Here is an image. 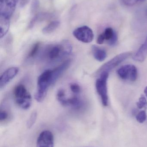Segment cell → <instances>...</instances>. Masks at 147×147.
<instances>
[{"label":"cell","instance_id":"15","mask_svg":"<svg viewBox=\"0 0 147 147\" xmlns=\"http://www.w3.org/2000/svg\"><path fill=\"white\" fill-rule=\"evenodd\" d=\"M10 26V20L0 18V37H4L8 32Z\"/></svg>","mask_w":147,"mask_h":147},{"label":"cell","instance_id":"6","mask_svg":"<svg viewBox=\"0 0 147 147\" xmlns=\"http://www.w3.org/2000/svg\"><path fill=\"white\" fill-rule=\"evenodd\" d=\"M72 34L77 39L83 43H90L94 39L93 31L90 28L86 26H82L76 28Z\"/></svg>","mask_w":147,"mask_h":147},{"label":"cell","instance_id":"17","mask_svg":"<svg viewBox=\"0 0 147 147\" xmlns=\"http://www.w3.org/2000/svg\"><path fill=\"white\" fill-rule=\"evenodd\" d=\"M116 34V33L111 28H106L104 32L102 33L104 40H107L108 42L111 40Z\"/></svg>","mask_w":147,"mask_h":147},{"label":"cell","instance_id":"18","mask_svg":"<svg viewBox=\"0 0 147 147\" xmlns=\"http://www.w3.org/2000/svg\"><path fill=\"white\" fill-rule=\"evenodd\" d=\"M56 97L58 101L63 105L66 99V95L64 90L63 89L59 90L57 92Z\"/></svg>","mask_w":147,"mask_h":147},{"label":"cell","instance_id":"16","mask_svg":"<svg viewBox=\"0 0 147 147\" xmlns=\"http://www.w3.org/2000/svg\"><path fill=\"white\" fill-rule=\"evenodd\" d=\"M60 22L54 20L50 22L42 29V32L44 34H49L55 31L60 26Z\"/></svg>","mask_w":147,"mask_h":147},{"label":"cell","instance_id":"1","mask_svg":"<svg viewBox=\"0 0 147 147\" xmlns=\"http://www.w3.org/2000/svg\"><path fill=\"white\" fill-rule=\"evenodd\" d=\"M72 51V45L67 40H63L58 44L48 46L43 52L44 58L54 61L69 55Z\"/></svg>","mask_w":147,"mask_h":147},{"label":"cell","instance_id":"5","mask_svg":"<svg viewBox=\"0 0 147 147\" xmlns=\"http://www.w3.org/2000/svg\"><path fill=\"white\" fill-rule=\"evenodd\" d=\"M131 55V52H126L118 54L113 59L108 61L106 63L102 65L96 72L97 75H98L102 72H109L116 67L118 66L122 62L127 59Z\"/></svg>","mask_w":147,"mask_h":147},{"label":"cell","instance_id":"20","mask_svg":"<svg viewBox=\"0 0 147 147\" xmlns=\"http://www.w3.org/2000/svg\"><path fill=\"white\" fill-rule=\"evenodd\" d=\"M37 117V114L36 111H34L31 114L27 122L26 125L28 128H30L33 126L36 121Z\"/></svg>","mask_w":147,"mask_h":147},{"label":"cell","instance_id":"9","mask_svg":"<svg viewBox=\"0 0 147 147\" xmlns=\"http://www.w3.org/2000/svg\"><path fill=\"white\" fill-rule=\"evenodd\" d=\"M36 147H54V137L49 130L41 132L37 140Z\"/></svg>","mask_w":147,"mask_h":147},{"label":"cell","instance_id":"13","mask_svg":"<svg viewBox=\"0 0 147 147\" xmlns=\"http://www.w3.org/2000/svg\"><path fill=\"white\" fill-rule=\"evenodd\" d=\"M63 106L71 107L75 109H79L83 108V103L77 96H75L70 98H66Z\"/></svg>","mask_w":147,"mask_h":147},{"label":"cell","instance_id":"25","mask_svg":"<svg viewBox=\"0 0 147 147\" xmlns=\"http://www.w3.org/2000/svg\"><path fill=\"white\" fill-rule=\"evenodd\" d=\"M146 0H121L123 4L128 6H132L139 2H142Z\"/></svg>","mask_w":147,"mask_h":147},{"label":"cell","instance_id":"3","mask_svg":"<svg viewBox=\"0 0 147 147\" xmlns=\"http://www.w3.org/2000/svg\"><path fill=\"white\" fill-rule=\"evenodd\" d=\"M14 94L16 104L24 110L30 108L32 104V96L25 86L20 84L15 87Z\"/></svg>","mask_w":147,"mask_h":147},{"label":"cell","instance_id":"4","mask_svg":"<svg viewBox=\"0 0 147 147\" xmlns=\"http://www.w3.org/2000/svg\"><path fill=\"white\" fill-rule=\"evenodd\" d=\"M98 75L99 76V78L96 81V89L98 93L101 97L103 105L107 106L108 102L107 80L108 78L109 73L104 71Z\"/></svg>","mask_w":147,"mask_h":147},{"label":"cell","instance_id":"24","mask_svg":"<svg viewBox=\"0 0 147 147\" xmlns=\"http://www.w3.org/2000/svg\"><path fill=\"white\" fill-rule=\"evenodd\" d=\"M40 3L39 0H33L31 4V13L34 14L37 11L39 7Z\"/></svg>","mask_w":147,"mask_h":147},{"label":"cell","instance_id":"22","mask_svg":"<svg viewBox=\"0 0 147 147\" xmlns=\"http://www.w3.org/2000/svg\"><path fill=\"white\" fill-rule=\"evenodd\" d=\"M70 89L72 93L76 95L80 93L81 88L80 86L77 83H72L70 84Z\"/></svg>","mask_w":147,"mask_h":147},{"label":"cell","instance_id":"2","mask_svg":"<svg viewBox=\"0 0 147 147\" xmlns=\"http://www.w3.org/2000/svg\"><path fill=\"white\" fill-rule=\"evenodd\" d=\"M51 86H52L51 70H47L38 77L37 90L35 94V98L37 102H41L44 100Z\"/></svg>","mask_w":147,"mask_h":147},{"label":"cell","instance_id":"21","mask_svg":"<svg viewBox=\"0 0 147 147\" xmlns=\"http://www.w3.org/2000/svg\"><path fill=\"white\" fill-rule=\"evenodd\" d=\"M146 113L145 111H142L136 115V120L140 123H143L146 120Z\"/></svg>","mask_w":147,"mask_h":147},{"label":"cell","instance_id":"26","mask_svg":"<svg viewBox=\"0 0 147 147\" xmlns=\"http://www.w3.org/2000/svg\"><path fill=\"white\" fill-rule=\"evenodd\" d=\"M8 117V114L7 112L6 111L1 109L0 111V121H5L7 119Z\"/></svg>","mask_w":147,"mask_h":147},{"label":"cell","instance_id":"14","mask_svg":"<svg viewBox=\"0 0 147 147\" xmlns=\"http://www.w3.org/2000/svg\"><path fill=\"white\" fill-rule=\"evenodd\" d=\"M92 54L95 59L99 62H102L107 57V53L104 49L98 47L97 46H92L91 47Z\"/></svg>","mask_w":147,"mask_h":147},{"label":"cell","instance_id":"27","mask_svg":"<svg viewBox=\"0 0 147 147\" xmlns=\"http://www.w3.org/2000/svg\"><path fill=\"white\" fill-rule=\"evenodd\" d=\"M104 41H105V40H104L103 36L102 34H100L98 36V38H97V42L99 45H102V44L104 43Z\"/></svg>","mask_w":147,"mask_h":147},{"label":"cell","instance_id":"8","mask_svg":"<svg viewBox=\"0 0 147 147\" xmlns=\"http://www.w3.org/2000/svg\"><path fill=\"white\" fill-rule=\"evenodd\" d=\"M117 74L123 80H129L135 81L138 76L137 70L135 66L131 65H127L122 66L118 70Z\"/></svg>","mask_w":147,"mask_h":147},{"label":"cell","instance_id":"12","mask_svg":"<svg viewBox=\"0 0 147 147\" xmlns=\"http://www.w3.org/2000/svg\"><path fill=\"white\" fill-rule=\"evenodd\" d=\"M147 56V36L144 44L138 49L137 51L133 57V59L135 61L142 62L145 60Z\"/></svg>","mask_w":147,"mask_h":147},{"label":"cell","instance_id":"23","mask_svg":"<svg viewBox=\"0 0 147 147\" xmlns=\"http://www.w3.org/2000/svg\"><path fill=\"white\" fill-rule=\"evenodd\" d=\"M137 107L139 109H142V108L147 107V102L146 99L144 96H141L139 98V101L136 103Z\"/></svg>","mask_w":147,"mask_h":147},{"label":"cell","instance_id":"28","mask_svg":"<svg viewBox=\"0 0 147 147\" xmlns=\"http://www.w3.org/2000/svg\"><path fill=\"white\" fill-rule=\"evenodd\" d=\"M28 2V0H22L21 2H20V5L22 7H23Z\"/></svg>","mask_w":147,"mask_h":147},{"label":"cell","instance_id":"7","mask_svg":"<svg viewBox=\"0 0 147 147\" xmlns=\"http://www.w3.org/2000/svg\"><path fill=\"white\" fill-rule=\"evenodd\" d=\"M16 7V0H0V18L10 20Z\"/></svg>","mask_w":147,"mask_h":147},{"label":"cell","instance_id":"10","mask_svg":"<svg viewBox=\"0 0 147 147\" xmlns=\"http://www.w3.org/2000/svg\"><path fill=\"white\" fill-rule=\"evenodd\" d=\"M19 68L11 67L6 70L1 75L0 78V89H3L13 78L18 74Z\"/></svg>","mask_w":147,"mask_h":147},{"label":"cell","instance_id":"19","mask_svg":"<svg viewBox=\"0 0 147 147\" xmlns=\"http://www.w3.org/2000/svg\"><path fill=\"white\" fill-rule=\"evenodd\" d=\"M40 47V43L37 42L33 45L32 49L30 50V52L28 55V58H33L38 53Z\"/></svg>","mask_w":147,"mask_h":147},{"label":"cell","instance_id":"29","mask_svg":"<svg viewBox=\"0 0 147 147\" xmlns=\"http://www.w3.org/2000/svg\"><path fill=\"white\" fill-rule=\"evenodd\" d=\"M144 93L146 94V96L147 98V86L145 88V90H144Z\"/></svg>","mask_w":147,"mask_h":147},{"label":"cell","instance_id":"11","mask_svg":"<svg viewBox=\"0 0 147 147\" xmlns=\"http://www.w3.org/2000/svg\"><path fill=\"white\" fill-rule=\"evenodd\" d=\"M71 63L70 60H67L54 69L51 70L52 84L53 85L59 77L69 68Z\"/></svg>","mask_w":147,"mask_h":147}]
</instances>
